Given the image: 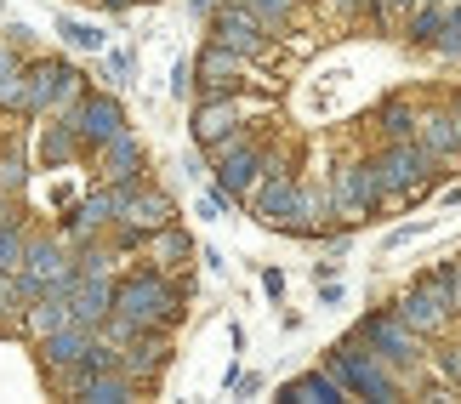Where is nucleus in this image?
Masks as SVG:
<instances>
[{"label":"nucleus","mask_w":461,"mask_h":404,"mask_svg":"<svg viewBox=\"0 0 461 404\" xmlns=\"http://www.w3.org/2000/svg\"><path fill=\"white\" fill-rule=\"evenodd\" d=\"M63 34H68L75 46H86V51H92V46H103V34H97V29H86V23H63Z\"/></svg>","instance_id":"nucleus-1"}]
</instances>
